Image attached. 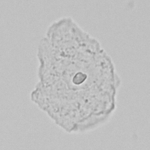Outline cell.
Segmentation results:
<instances>
[{
    "mask_svg": "<svg viewBox=\"0 0 150 150\" xmlns=\"http://www.w3.org/2000/svg\"><path fill=\"white\" fill-rule=\"evenodd\" d=\"M36 53L38 80L30 99L57 126L83 134L111 118L121 79L97 39L62 16L49 24Z\"/></svg>",
    "mask_w": 150,
    "mask_h": 150,
    "instance_id": "1",
    "label": "cell"
}]
</instances>
